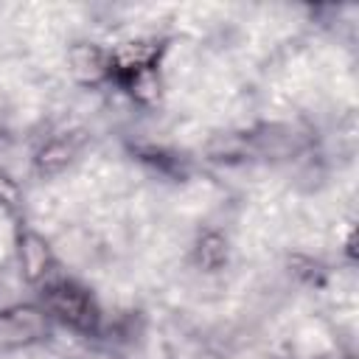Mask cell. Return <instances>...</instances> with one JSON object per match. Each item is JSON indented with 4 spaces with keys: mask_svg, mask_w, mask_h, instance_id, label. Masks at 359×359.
<instances>
[{
    "mask_svg": "<svg viewBox=\"0 0 359 359\" xmlns=\"http://www.w3.org/2000/svg\"><path fill=\"white\" fill-rule=\"evenodd\" d=\"M45 300H48V309H50L59 320L70 323L73 328L93 331L95 323H98V309H95L93 297H90L81 286H76V283H70V280L48 283Z\"/></svg>",
    "mask_w": 359,
    "mask_h": 359,
    "instance_id": "cell-1",
    "label": "cell"
}]
</instances>
